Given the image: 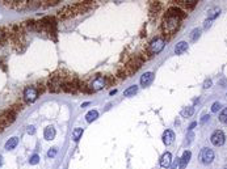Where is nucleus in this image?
I'll return each instance as SVG.
<instances>
[{"label": "nucleus", "mask_w": 227, "mask_h": 169, "mask_svg": "<svg viewBox=\"0 0 227 169\" xmlns=\"http://www.w3.org/2000/svg\"><path fill=\"white\" fill-rule=\"evenodd\" d=\"M184 16L185 13L177 7H172L167 11V13L163 17V21H161V30L165 37H172L179 30Z\"/></svg>", "instance_id": "f257e3e1"}, {"label": "nucleus", "mask_w": 227, "mask_h": 169, "mask_svg": "<svg viewBox=\"0 0 227 169\" xmlns=\"http://www.w3.org/2000/svg\"><path fill=\"white\" fill-rule=\"evenodd\" d=\"M91 2L88 3H78V4H74V5H68L66 8H63L62 11H59V16L63 17V19H67V17H71V16H75V15H81V13L87 12V11L91 8Z\"/></svg>", "instance_id": "f03ea898"}, {"label": "nucleus", "mask_w": 227, "mask_h": 169, "mask_svg": "<svg viewBox=\"0 0 227 169\" xmlns=\"http://www.w3.org/2000/svg\"><path fill=\"white\" fill-rule=\"evenodd\" d=\"M68 76H64L62 72L53 75L49 80V91L50 92H60L63 91V87L66 84Z\"/></svg>", "instance_id": "7ed1b4c3"}, {"label": "nucleus", "mask_w": 227, "mask_h": 169, "mask_svg": "<svg viewBox=\"0 0 227 169\" xmlns=\"http://www.w3.org/2000/svg\"><path fill=\"white\" fill-rule=\"evenodd\" d=\"M164 46H165V41H164V38H161V37H156V38H154L152 41L149 44V46H147V53L150 54V56H152V55H156V54H159L161 50L164 49Z\"/></svg>", "instance_id": "20e7f679"}, {"label": "nucleus", "mask_w": 227, "mask_h": 169, "mask_svg": "<svg viewBox=\"0 0 227 169\" xmlns=\"http://www.w3.org/2000/svg\"><path fill=\"white\" fill-rule=\"evenodd\" d=\"M16 119V113L13 110H7L0 116V131H3L7 126L12 125Z\"/></svg>", "instance_id": "39448f33"}, {"label": "nucleus", "mask_w": 227, "mask_h": 169, "mask_svg": "<svg viewBox=\"0 0 227 169\" xmlns=\"http://www.w3.org/2000/svg\"><path fill=\"white\" fill-rule=\"evenodd\" d=\"M105 85H106L105 77L101 76V75H97V76L89 83L88 91L89 92H99V91H101L103 88H105Z\"/></svg>", "instance_id": "423d86ee"}, {"label": "nucleus", "mask_w": 227, "mask_h": 169, "mask_svg": "<svg viewBox=\"0 0 227 169\" xmlns=\"http://www.w3.org/2000/svg\"><path fill=\"white\" fill-rule=\"evenodd\" d=\"M24 98L26 102H34L38 98V89L35 87H26L24 89Z\"/></svg>", "instance_id": "0eeeda50"}, {"label": "nucleus", "mask_w": 227, "mask_h": 169, "mask_svg": "<svg viewBox=\"0 0 227 169\" xmlns=\"http://www.w3.org/2000/svg\"><path fill=\"white\" fill-rule=\"evenodd\" d=\"M200 160L205 165L213 163V160H214V151L210 148H202L200 153Z\"/></svg>", "instance_id": "6e6552de"}, {"label": "nucleus", "mask_w": 227, "mask_h": 169, "mask_svg": "<svg viewBox=\"0 0 227 169\" xmlns=\"http://www.w3.org/2000/svg\"><path fill=\"white\" fill-rule=\"evenodd\" d=\"M210 140H211V143L214 146H217V147L222 146L223 143H225V134H223V131H221V130L214 131L213 132V135H211V138H210Z\"/></svg>", "instance_id": "1a4fd4ad"}, {"label": "nucleus", "mask_w": 227, "mask_h": 169, "mask_svg": "<svg viewBox=\"0 0 227 169\" xmlns=\"http://www.w3.org/2000/svg\"><path fill=\"white\" fill-rule=\"evenodd\" d=\"M152 80H154V74L152 72H146L140 76V85L146 88L152 83Z\"/></svg>", "instance_id": "9d476101"}, {"label": "nucleus", "mask_w": 227, "mask_h": 169, "mask_svg": "<svg viewBox=\"0 0 227 169\" xmlns=\"http://www.w3.org/2000/svg\"><path fill=\"white\" fill-rule=\"evenodd\" d=\"M161 139H163V143H164L165 146L172 144V143H173V140H175V134H173V131H172V130H165L164 134H163V136H161Z\"/></svg>", "instance_id": "9b49d317"}, {"label": "nucleus", "mask_w": 227, "mask_h": 169, "mask_svg": "<svg viewBox=\"0 0 227 169\" xmlns=\"http://www.w3.org/2000/svg\"><path fill=\"white\" fill-rule=\"evenodd\" d=\"M172 164V155L169 152H165L160 159V167L161 168H169Z\"/></svg>", "instance_id": "f8f14e48"}, {"label": "nucleus", "mask_w": 227, "mask_h": 169, "mask_svg": "<svg viewBox=\"0 0 227 169\" xmlns=\"http://www.w3.org/2000/svg\"><path fill=\"white\" fill-rule=\"evenodd\" d=\"M190 157H192V152L190 151H185V152L183 153V157L180 160V163H179V165H180V169H185V167H186V164L189 163V160H190Z\"/></svg>", "instance_id": "ddd939ff"}, {"label": "nucleus", "mask_w": 227, "mask_h": 169, "mask_svg": "<svg viewBox=\"0 0 227 169\" xmlns=\"http://www.w3.org/2000/svg\"><path fill=\"white\" fill-rule=\"evenodd\" d=\"M44 136H45L46 140H53L54 138H55V128H54L53 126H48V127L45 128Z\"/></svg>", "instance_id": "4468645a"}, {"label": "nucleus", "mask_w": 227, "mask_h": 169, "mask_svg": "<svg viewBox=\"0 0 227 169\" xmlns=\"http://www.w3.org/2000/svg\"><path fill=\"white\" fill-rule=\"evenodd\" d=\"M186 50H188V44H186V42H184V41H181V42H179V44L176 45L175 53L177 54V55H181V54H184Z\"/></svg>", "instance_id": "2eb2a0df"}, {"label": "nucleus", "mask_w": 227, "mask_h": 169, "mask_svg": "<svg viewBox=\"0 0 227 169\" xmlns=\"http://www.w3.org/2000/svg\"><path fill=\"white\" fill-rule=\"evenodd\" d=\"M19 144V138H16V136H13V138H11L8 142L5 143V149L7 151H11V149H13V148H16V146Z\"/></svg>", "instance_id": "dca6fc26"}, {"label": "nucleus", "mask_w": 227, "mask_h": 169, "mask_svg": "<svg viewBox=\"0 0 227 169\" xmlns=\"http://www.w3.org/2000/svg\"><path fill=\"white\" fill-rule=\"evenodd\" d=\"M97 117H99V111L97 110H89L88 113L85 114V121H87L88 123H91V122L95 121Z\"/></svg>", "instance_id": "f3484780"}, {"label": "nucleus", "mask_w": 227, "mask_h": 169, "mask_svg": "<svg viewBox=\"0 0 227 169\" xmlns=\"http://www.w3.org/2000/svg\"><path fill=\"white\" fill-rule=\"evenodd\" d=\"M137 92H138V87H137V85H131V87H129L127 89L124 91V96L125 97H131V96H134Z\"/></svg>", "instance_id": "a211bd4d"}, {"label": "nucleus", "mask_w": 227, "mask_h": 169, "mask_svg": "<svg viewBox=\"0 0 227 169\" xmlns=\"http://www.w3.org/2000/svg\"><path fill=\"white\" fill-rule=\"evenodd\" d=\"M177 4L180 5V7H184V8H188V11L189 9H192L194 5H196V0H192V2H176Z\"/></svg>", "instance_id": "6ab92c4d"}, {"label": "nucleus", "mask_w": 227, "mask_h": 169, "mask_svg": "<svg viewBox=\"0 0 227 169\" xmlns=\"http://www.w3.org/2000/svg\"><path fill=\"white\" fill-rule=\"evenodd\" d=\"M81 135H83V128L76 127L72 131V139H74V142H79V139L81 138Z\"/></svg>", "instance_id": "aec40b11"}, {"label": "nucleus", "mask_w": 227, "mask_h": 169, "mask_svg": "<svg viewBox=\"0 0 227 169\" xmlns=\"http://www.w3.org/2000/svg\"><path fill=\"white\" fill-rule=\"evenodd\" d=\"M193 113H194V109H193L192 106H189V107H184L183 111H181V116H183V117H190Z\"/></svg>", "instance_id": "412c9836"}, {"label": "nucleus", "mask_w": 227, "mask_h": 169, "mask_svg": "<svg viewBox=\"0 0 227 169\" xmlns=\"http://www.w3.org/2000/svg\"><path fill=\"white\" fill-rule=\"evenodd\" d=\"M219 122H222V123H227V107H225L222 111H221V114H219Z\"/></svg>", "instance_id": "4be33fe9"}, {"label": "nucleus", "mask_w": 227, "mask_h": 169, "mask_svg": "<svg viewBox=\"0 0 227 169\" xmlns=\"http://www.w3.org/2000/svg\"><path fill=\"white\" fill-rule=\"evenodd\" d=\"M209 13H210V15H209V17H210V20H213V19H215V17H217L219 13H221V9L219 8H214V9H210L209 11Z\"/></svg>", "instance_id": "5701e85b"}, {"label": "nucleus", "mask_w": 227, "mask_h": 169, "mask_svg": "<svg viewBox=\"0 0 227 169\" xmlns=\"http://www.w3.org/2000/svg\"><path fill=\"white\" fill-rule=\"evenodd\" d=\"M200 34H201V30H200V29H194V30L192 32V35H190L192 41H196V39L200 37Z\"/></svg>", "instance_id": "b1692460"}, {"label": "nucleus", "mask_w": 227, "mask_h": 169, "mask_svg": "<svg viewBox=\"0 0 227 169\" xmlns=\"http://www.w3.org/2000/svg\"><path fill=\"white\" fill-rule=\"evenodd\" d=\"M39 161V156L38 155H33V156L30 157V160H29V163L32 164V165H35Z\"/></svg>", "instance_id": "393cba45"}, {"label": "nucleus", "mask_w": 227, "mask_h": 169, "mask_svg": "<svg viewBox=\"0 0 227 169\" xmlns=\"http://www.w3.org/2000/svg\"><path fill=\"white\" fill-rule=\"evenodd\" d=\"M57 152H58V149H57V148H50L49 152H48V156L49 157H55L57 156Z\"/></svg>", "instance_id": "a878e982"}, {"label": "nucleus", "mask_w": 227, "mask_h": 169, "mask_svg": "<svg viewBox=\"0 0 227 169\" xmlns=\"http://www.w3.org/2000/svg\"><path fill=\"white\" fill-rule=\"evenodd\" d=\"M219 107H221V104H219V102H214L211 105V111H213V113H217V111L219 110Z\"/></svg>", "instance_id": "bb28decb"}, {"label": "nucleus", "mask_w": 227, "mask_h": 169, "mask_svg": "<svg viewBox=\"0 0 227 169\" xmlns=\"http://www.w3.org/2000/svg\"><path fill=\"white\" fill-rule=\"evenodd\" d=\"M28 134H30V135H33L34 132H35V128H34V126H28Z\"/></svg>", "instance_id": "cd10ccee"}, {"label": "nucleus", "mask_w": 227, "mask_h": 169, "mask_svg": "<svg viewBox=\"0 0 227 169\" xmlns=\"http://www.w3.org/2000/svg\"><path fill=\"white\" fill-rule=\"evenodd\" d=\"M5 38V34H4V32H3V29H0V44L3 42V39Z\"/></svg>", "instance_id": "c85d7f7f"}, {"label": "nucleus", "mask_w": 227, "mask_h": 169, "mask_svg": "<svg viewBox=\"0 0 227 169\" xmlns=\"http://www.w3.org/2000/svg\"><path fill=\"white\" fill-rule=\"evenodd\" d=\"M211 87V80H206L204 84V88H210Z\"/></svg>", "instance_id": "c756f323"}, {"label": "nucleus", "mask_w": 227, "mask_h": 169, "mask_svg": "<svg viewBox=\"0 0 227 169\" xmlns=\"http://www.w3.org/2000/svg\"><path fill=\"white\" fill-rule=\"evenodd\" d=\"M209 118H210V117H209L207 114H206V116H204V117H202V119H201V123H205V122H206V121L209 119Z\"/></svg>", "instance_id": "7c9ffc66"}, {"label": "nucleus", "mask_w": 227, "mask_h": 169, "mask_svg": "<svg viewBox=\"0 0 227 169\" xmlns=\"http://www.w3.org/2000/svg\"><path fill=\"white\" fill-rule=\"evenodd\" d=\"M196 125H197V123H196V122H193V123H192V125H190V126H189V130H192V128H193V127H194V126H196Z\"/></svg>", "instance_id": "2f4dec72"}, {"label": "nucleus", "mask_w": 227, "mask_h": 169, "mask_svg": "<svg viewBox=\"0 0 227 169\" xmlns=\"http://www.w3.org/2000/svg\"><path fill=\"white\" fill-rule=\"evenodd\" d=\"M2 159H3V157H2V156H0V165H2Z\"/></svg>", "instance_id": "473e14b6"}, {"label": "nucleus", "mask_w": 227, "mask_h": 169, "mask_svg": "<svg viewBox=\"0 0 227 169\" xmlns=\"http://www.w3.org/2000/svg\"><path fill=\"white\" fill-rule=\"evenodd\" d=\"M225 169H227V165H226V167H225Z\"/></svg>", "instance_id": "72a5a7b5"}]
</instances>
